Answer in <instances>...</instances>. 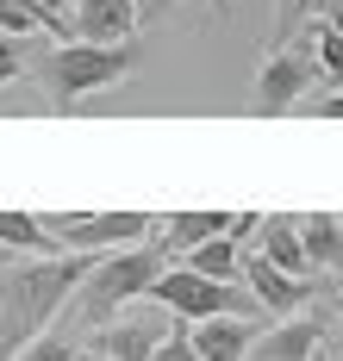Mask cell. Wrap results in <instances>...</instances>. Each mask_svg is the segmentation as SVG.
Masks as SVG:
<instances>
[{
  "label": "cell",
  "instance_id": "obj_29",
  "mask_svg": "<svg viewBox=\"0 0 343 361\" xmlns=\"http://www.w3.org/2000/svg\"><path fill=\"white\" fill-rule=\"evenodd\" d=\"M0 262H6V250H0Z\"/></svg>",
  "mask_w": 343,
  "mask_h": 361
},
{
  "label": "cell",
  "instance_id": "obj_2",
  "mask_svg": "<svg viewBox=\"0 0 343 361\" xmlns=\"http://www.w3.org/2000/svg\"><path fill=\"white\" fill-rule=\"evenodd\" d=\"M138 56H144V50H138L131 37H125V44H81V37H69V44H56L38 63V81H44V94L63 112H76L88 94L125 81V75L138 69Z\"/></svg>",
  "mask_w": 343,
  "mask_h": 361
},
{
  "label": "cell",
  "instance_id": "obj_8",
  "mask_svg": "<svg viewBox=\"0 0 343 361\" xmlns=\"http://www.w3.org/2000/svg\"><path fill=\"white\" fill-rule=\"evenodd\" d=\"M193 361H243L256 343V318H200L188 324Z\"/></svg>",
  "mask_w": 343,
  "mask_h": 361
},
{
  "label": "cell",
  "instance_id": "obj_15",
  "mask_svg": "<svg viewBox=\"0 0 343 361\" xmlns=\"http://www.w3.org/2000/svg\"><path fill=\"white\" fill-rule=\"evenodd\" d=\"M181 268L206 274V281H225V287H237V268H243V243H231V237H212V243H193V250L181 255Z\"/></svg>",
  "mask_w": 343,
  "mask_h": 361
},
{
  "label": "cell",
  "instance_id": "obj_21",
  "mask_svg": "<svg viewBox=\"0 0 343 361\" xmlns=\"http://www.w3.org/2000/svg\"><path fill=\"white\" fill-rule=\"evenodd\" d=\"M256 224H263L256 212H231V231H225V237H231V243H250V237H256Z\"/></svg>",
  "mask_w": 343,
  "mask_h": 361
},
{
  "label": "cell",
  "instance_id": "obj_27",
  "mask_svg": "<svg viewBox=\"0 0 343 361\" xmlns=\"http://www.w3.org/2000/svg\"><path fill=\"white\" fill-rule=\"evenodd\" d=\"M337 318H343V299H337Z\"/></svg>",
  "mask_w": 343,
  "mask_h": 361
},
{
  "label": "cell",
  "instance_id": "obj_7",
  "mask_svg": "<svg viewBox=\"0 0 343 361\" xmlns=\"http://www.w3.org/2000/svg\"><path fill=\"white\" fill-rule=\"evenodd\" d=\"M162 318L156 312H131V318H119V324H100V336H94V349H100V361H150V349L162 343Z\"/></svg>",
  "mask_w": 343,
  "mask_h": 361
},
{
  "label": "cell",
  "instance_id": "obj_14",
  "mask_svg": "<svg viewBox=\"0 0 343 361\" xmlns=\"http://www.w3.org/2000/svg\"><path fill=\"white\" fill-rule=\"evenodd\" d=\"M225 231H231V212H175V218H162V250L188 255L193 243H212Z\"/></svg>",
  "mask_w": 343,
  "mask_h": 361
},
{
  "label": "cell",
  "instance_id": "obj_16",
  "mask_svg": "<svg viewBox=\"0 0 343 361\" xmlns=\"http://www.w3.org/2000/svg\"><path fill=\"white\" fill-rule=\"evenodd\" d=\"M0 250L13 255H63L56 250V243H50V231H44V218L38 212H6V206H0Z\"/></svg>",
  "mask_w": 343,
  "mask_h": 361
},
{
  "label": "cell",
  "instance_id": "obj_5",
  "mask_svg": "<svg viewBox=\"0 0 343 361\" xmlns=\"http://www.w3.org/2000/svg\"><path fill=\"white\" fill-rule=\"evenodd\" d=\"M38 218L63 255H107L125 243H144L156 231L150 212H38Z\"/></svg>",
  "mask_w": 343,
  "mask_h": 361
},
{
  "label": "cell",
  "instance_id": "obj_17",
  "mask_svg": "<svg viewBox=\"0 0 343 361\" xmlns=\"http://www.w3.org/2000/svg\"><path fill=\"white\" fill-rule=\"evenodd\" d=\"M306 44H318V50H312V56H318V69H325V75H337V81H343V37L331 32L325 19L312 25V37H306Z\"/></svg>",
  "mask_w": 343,
  "mask_h": 361
},
{
  "label": "cell",
  "instance_id": "obj_9",
  "mask_svg": "<svg viewBox=\"0 0 343 361\" xmlns=\"http://www.w3.org/2000/svg\"><path fill=\"white\" fill-rule=\"evenodd\" d=\"M243 281H250V299L263 305V312H294V305H306V293H312V281H294V274H281L275 262H263L256 250H243V268H237Z\"/></svg>",
  "mask_w": 343,
  "mask_h": 361
},
{
  "label": "cell",
  "instance_id": "obj_11",
  "mask_svg": "<svg viewBox=\"0 0 343 361\" xmlns=\"http://www.w3.org/2000/svg\"><path fill=\"white\" fill-rule=\"evenodd\" d=\"M325 349V324L318 318H287V324H275L263 343H250V355L243 361H312Z\"/></svg>",
  "mask_w": 343,
  "mask_h": 361
},
{
  "label": "cell",
  "instance_id": "obj_18",
  "mask_svg": "<svg viewBox=\"0 0 343 361\" xmlns=\"http://www.w3.org/2000/svg\"><path fill=\"white\" fill-rule=\"evenodd\" d=\"M13 361H81V355H76V343H69V336H32Z\"/></svg>",
  "mask_w": 343,
  "mask_h": 361
},
{
  "label": "cell",
  "instance_id": "obj_24",
  "mask_svg": "<svg viewBox=\"0 0 343 361\" xmlns=\"http://www.w3.org/2000/svg\"><path fill=\"white\" fill-rule=\"evenodd\" d=\"M156 13H162V6H175V0H150ZM212 6H219V13H231V0H212Z\"/></svg>",
  "mask_w": 343,
  "mask_h": 361
},
{
  "label": "cell",
  "instance_id": "obj_22",
  "mask_svg": "<svg viewBox=\"0 0 343 361\" xmlns=\"http://www.w3.org/2000/svg\"><path fill=\"white\" fill-rule=\"evenodd\" d=\"M312 112H318V118H343V87L325 94V100H312Z\"/></svg>",
  "mask_w": 343,
  "mask_h": 361
},
{
  "label": "cell",
  "instance_id": "obj_30",
  "mask_svg": "<svg viewBox=\"0 0 343 361\" xmlns=\"http://www.w3.org/2000/svg\"><path fill=\"white\" fill-rule=\"evenodd\" d=\"M337 224H343V212H337Z\"/></svg>",
  "mask_w": 343,
  "mask_h": 361
},
{
  "label": "cell",
  "instance_id": "obj_12",
  "mask_svg": "<svg viewBox=\"0 0 343 361\" xmlns=\"http://www.w3.org/2000/svg\"><path fill=\"white\" fill-rule=\"evenodd\" d=\"M256 231H263V243H256L263 262H275V268L294 274V281H312V262H306V243H300V218L275 212V218H263Z\"/></svg>",
  "mask_w": 343,
  "mask_h": 361
},
{
  "label": "cell",
  "instance_id": "obj_13",
  "mask_svg": "<svg viewBox=\"0 0 343 361\" xmlns=\"http://www.w3.org/2000/svg\"><path fill=\"white\" fill-rule=\"evenodd\" d=\"M300 243H306L312 274L343 281V224H337V212H306L300 218Z\"/></svg>",
  "mask_w": 343,
  "mask_h": 361
},
{
  "label": "cell",
  "instance_id": "obj_20",
  "mask_svg": "<svg viewBox=\"0 0 343 361\" xmlns=\"http://www.w3.org/2000/svg\"><path fill=\"white\" fill-rule=\"evenodd\" d=\"M19 69H25V44H19V37H6V32H0V87H6V81H13Z\"/></svg>",
  "mask_w": 343,
  "mask_h": 361
},
{
  "label": "cell",
  "instance_id": "obj_26",
  "mask_svg": "<svg viewBox=\"0 0 343 361\" xmlns=\"http://www.w3.org/2000/svg\"><path fill=\"white\" fill-rule=\"evenodd\" d=\"M306 6H312V0H294V13H306Z\"/></svg>",
  "mask_w": 343,
  "mask_h": 361
},
{
  "label": "cell",
  "instance_id": "obj_4",
  "mask_svg": "<svg viewBox=\"0 0 343 361\" xmlns=\"http://www.w3.org/2000/svg\"><path fill=\"white\" fill-rule=\"evenodd\" d=\"M150 299L169 312V318H181V324H200V318H250V312H263L250 293L225 287V281H206V274H193V268H162L150 281Z\"/></svg>",
  "mask_w": 343,
  "mask_h": 361
},
{
  "label": "cell",
  "instance_id": "obj_23",
  "mask_svg": "<svg viewBox=\"0 0 343 361\" xmlns=\"http://www.w3.org/2000/svg\"><path fill=\"white\" fill-rule=\"evenodd\" d=\"M325 25H331V32L343 37V0H331V6H325Z\"/></svg>",
  "mask_w": 343,
  "mask_h": 361
},
{
  "label": "cell",
  "instance_id": "obj_3",
  "mask_svg": "<svg viewBox=\"0 0 343 361\" xmlns=\"http://www.w3.org/2000/svg\"><path fill=\"white\" fill-rule=\"evenodd\" d=\"M162 268H169V250H162V243H125V250L94 255V268L81 274V287H76L81 293L76 312L94 330L113 324V312H119V305H131V299H144Z\"/></svg>",
  "mask_w": 343,
  "mask_h": 361
},
{
  "label": "cell",
  "instance_id": "obj_10",
  "mask_svg": "<svg viewBox=\"0 0 343 361\" xmlns=\"http://www.w3.org/2000/svg\"><path fill=\"white\" fill-rule=\"evenodd\" d=\"M69 19L81 44H125L138 32V0H81Z\"/></svg>",
  "mask_w": 343,
  "mask_h": 361
},
{
  "label": "cell",
  "instance_id": "obj_25",
  "mask_svg": "<svg viewBox=\"0 0 343 361\" xmlns=\"http://www.w3.org/2000/svg\"><path fill=\"white\" fill-rule=\"evenodd\" d=\"M32 6H44V13H63V0H32Z\"/></svg>",
  "mask_w": 343,
  "mask_h": 361
},
{
  "label": "cell",
  "instance_id": "obj_19",
  "mask_svg": "<svg viewBox=\"0 0 343 361\" xmlns=\"http://www.w3.org/2000/svg\"><path fill=\"white\" fill-rule=\"evenodd\" d=\"M150 361H193V343H188V324H181V318L162 330V343L150 349Z\"/></svg>",
  "mask_w": 343,
  "mask_h": 361
},
{
  "label": "cell",
  "instance_id": "obj_1",
  "mask_svg": "<svg viewBox=\"0 0 343 361\" xmlns=\"http://www.w3.org/2000/svg\"><path fill=\"white\" fill-rule=\"evenodd\" d=\"M94 255H50V262H13L0 268V355L13 361L32 336H44L50 312L81 287Z\"/></svg>",
  "mask_w": 343,
  "mask_h": 361
},
{
  "label": "cell",
  "instance_id": "obj_28",
  "mask_svg": "<svg viewBox=\"0 0 343 361\" xmlns=\"http://www.w3.org/2000/svg\"><path fill=\"white\" fill-rule=\"evenodd\" d=\"M337 355H343V336H337Z\"/></svg>",
  "mask_w": 343,
  "mask_h": 361
},
{
  "label": "cell",
  "instance_id": "obj_6",
  "mask_svg": "<svg viewBox=\"0 0 343 361\" xmlns=\"http://www.w3.org/2000/svg\"><path fill=\"white\" fill-rule=\"evenodd\" d=\"M318 75L325 69H318V56H312L306 44H281V50L263 63V75H256V112H268V118L287 112L300 94H312Z\"/></svg>",
  "mask_w": 343,
  "mask_h": 361
}]
</instances>
